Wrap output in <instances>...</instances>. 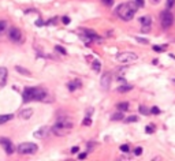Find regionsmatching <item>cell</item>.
<instances>
[{
	"label": "cell",
	"mask_w": 175,
	"mask_h": 161,
	"mask_svg": "<svg viewBox=\"0 0 175 161\" xmlns=\"http://www.w3.org/2000/svg\"><path fill=\"white\" fill-rule=\"evenodd\" d=\"M137 10H138V4L136 2L123 3V4H121L116 8V15L123 21H131L134 14L137 13Z\"/></svg>",
	"instance_id": "1"
},
{
	"label": "cell",
	"mask_w": 175,
	"mask_h": 161,
	"mask_svg": "<svg viewBox=\"0 0 175 161\" xmlns=\"http://www.w3.org/2000/svg\"><path fill=\"white\" fill-rule=\"evenodd\" d=\"M45 96H47L45 90L39 88H26L22 92V98H23L25 103H29V101H43L45 98Z\"/></svg>",
	"instance_id": "2"
},
{
	"label": "cell",
	"mask_w": 175,
	"mask_h": 161,
	"mask_svg": "<svg viewBox=\"0 0 175 161\" xmlns=\"http://www.w3.org/2000/svg\"><path fill=\"white\" fill-rule=\"evenodd\" d=\"M39 149V146L36 143H32V142H23V143L18 145L17 150L19 154H34Z\"/></svg>",
	"instance_id": "3"
},
{
	"label": "cell",
	"mask_w": 175,
	"mask_h": 161,
	"mask_svg": "<svg viewBox=\"0 0 175 161\" xmlns=\"http://www.w3.org/2000/svg\"><path fill=\"white\" fill-rule=\"evenodd\" d=\"M138 59V56L133 52H122L116 56V60L119 63H123V64H127V63H133Z\"/></svg>",
	"instance_id": "4"
},
{
	"label": "cell",
	"mask_w": 175,
	"mask_h": 161,
	"mask_svg": "<svg viewBox=\"0 0 175 161\" xmlns=\"http://www.w3.org/2000/svg\"><path fill=\"white\" fill-rule=\"evenodd\" d=\"M160 21H162V26L164 29H168L174 22V15L170 11H163L162 15H160Z\"/></svg>",
	"instance_id": "5"
},
{
	"label": "cell",
	"mask_w": 175,
	"mask_h": 161,
	"mask_svg": "<svg viewBox=\"0 0 175 161\" xmlns=\"http://www.w3.org/2000/svg\"><path fill=\"white\" fill-rule=\"evenodd\" d=\"M0 145L3 146V149H4V152L7 154H13L14 153V146H13V142H11L8 138H0Z\"/></svg>",
	"instance_id": "6"
},
{
	"label": "cell",
	"mask_w": 175,
	"mask_h": 161,
	"mask_svg": "<svg viewBox=\"0 0 175 161\" xmlns=\"http://www.w3.org/2000/svg\"><path fill=\"white\" fill-rule=\"evenodd\" d=\"M8 37H10L11 41H14V43H19L21 38H22V33L18 28H11L10 33H8Z\"/></svg>",
	"instance_id": "7"
},
{
	"label": "cell",
	"mask_w": 175,
	"mask_h": 161,
	"mask_svg": "<svg viewBox=\"0 0 175 161\" xmlns=\"http://www.w3.org/2000/svg\"><path fill=\"white\" fill-rule=\"evenodd\" d=\"M48 133H49V127H40L37 131H34V138L37 139H43V138H45L48 135Z\"/></svg>",
	"instance_id": "8"
},
{
	"label": "cell",
	"mask_w": 175,
	"mask_h": 161,
	"mask_svg": "<svg viewBox=\"0 0 175 161\" xmlns=\"http://www.w3.org/2000/svg\"><path fill=\"white\" fill-rule=\"evenodd\" d=\"M101 88L104 90H108L110 89V85H111V74L110 73H106L104 75L101 77V82H100Z\"/></svg>",
	"instance_id": "9"
},
{
	"label": "cell",
	"mask_w": 175,
	"mask_h": 161,
	"mask_svg": "<svg viewBox=\"0 0 175 161\" xmlns=\"http://www.w3.org/2000/svg\"><path fill=\"white\" fill-rule=\"evenodd\" d=\"M7 75H8V71L6 67H0V89L4 88L7 83Z\"/></svg>",
	"instance_id": "10"
},
{
	"label": "cell",
	"mask_w": 175,
	"mask_h": 161,
	"mask_svg": "<svg viewBox=\"0 0 175 161\" xmlns=\"http://www.w3.org/2000/svg\"><path fill=\"white\" fill-rule=\"evenodd\" d=\"M33 116V109L32 108H26V109H22L19 112V118L21 119H30Z\"/></svg>",
	"instance_id": "11"
},
{
	"label": "cell",
	"mask_w": 175,
	"mask_h": 161,
	"mask_svg": "<svg viewBox=\"0 0 175 161\" xmlns=\"http://www.w3.org/2000/svg\"><path fill=\"white\" fill-rule=\"evenodd\" d=\"M80 86H81V82L78 79H75V81H71L69 83V89H70V92H74L77 88H80Z\"/></svg>",
	"instance_id": "12"
},
{
	"label": "cell",
	"mask_w": 175,
	"mask_h": 161,
	"mask_svg": "<svg viewBox=\"0 0 175 161\" xmlns=\"http://www.w3.org/2000/svg\"><path fill=\"white\" fill-rule=\"evenodd\" d=\"M13 118H14V115H0V126L4 124L7 122H10Z\"/></svg>",
	"instance_id": "13"
},
{
	"label": "cell",
	"mask_w": 175,
	"mask_h": 161,
	"mask_svg": "<svg viewBox=\"0 0 175 161\" xmlns=\"http://www.w3.org/2000/svg\"><path fill=\"white\" fill-rule=\"evenodd\" d=\"M140 22L142 23V26H151L152 19H151V17L145 15V17H142V18H140Z\"/></svg>",
	"instance_id": "14"
},
{
	"label": "cell",
	"mask_w": 175,
	"mask_h": 161,
	"mask_svg": "<svg viewBox=\"0 0 175 161\" xmlns=\"http://www.w3.org/2000/svg\"><path fill=\"white\" fill-rule=\"evenodd\" d=\"M131 89H133V86H130V85H125V86H119V88L116 89V92H119V93H126V92L131 90Z\"/></svg>",
	"instance_id": "15"
},
{
	"label": "cell",
	"mask_w": 175,
	"mask_h": 161,
	"mask_svg": "<svg viewBox=\"0 0 175 161\" xmlns=\"http://www.w3.org/2000/svg\"><path fill=\"white\" fill-rule=\"evenodd\" d=\"M118 109L119 111H127L129 109V103H126V101H123V103H119L118 104Z\"/></svg>",
	"instance_id": "16"
},
{
	"label": "cell",
	"mask_w": 175,
	"mask_h": 161,
	"mask_svg": "<svg viewBox=\"0 0 175 161\" xmlns=\"http://www.w3.org/2000/svg\"><path fill=\"white\" fill-rule=\"evenodd\" d=\"M111 119H112V120H122V119H123V113H122V111L121 112H116V113H114Z\"/></svg>",
	"instance_id": "17"
},
{
	"label": "cell",
	"mask_w": 175,
	"mask_h": 161,
	"mask_svg": "<svg viewBox=\"0 0 175 161\" xmlns=\"http://www.w3.org/2000/svg\"><path fill=\"white\" fill-rule=\"evenodd\" d=\"M17 71L19 74H23V75H30V73H29V71H26V68H22V67H19V66H17Z\"/></svg>",
	"instance_id": "18"
},
{
	"label": "cell",
	"mask_w": 175,
	"mask_h": 161,
	"mask_svg": "<svg viewBox=\"0 0 175 161\" xmlns=\"http://www.w3.org/2000/svg\"><path fill=\"white\" fill-rule=\"evenodd\" d=\"M92 67H93V70H95V71H100V68H101V64H100L99 60H95V62H93V64H92Z\"/></svg>",
	"instance_id": "19"
},
{
	"label": "cell",
	"mask_w": 175,
	"mask_h": 161,
	"mask_svg": "<svg viewBox=\"0 0 175 161\" xmlns=\"http://www.w3.org/2000/svg\"><path fill=\"white\" fill-rule=\"evenodd\" d=\"M166 48H167V45H155L153 47V51H156V52H163V51H166Z\"/></svg>",
	"instance_id": "20"
},
{
	"label": "cell",
	"mask_w": 175,
	"mask_h": 161,
	"mask_svg": "<svg viewBox=\"0 0 175 161\" xmlns=\"http://www.w3.org/2000/svg\"><path fill=\"white\" fill-rule=\"evenodd\" d=\"M6 28H7V22L6 21H0V33L4 32Z\"/></svg>",
	"instance_id": "21"
},
{
	"label": "cell",
	"mask_w": 175,
	"mask_h": 161,
	"mask_svg": "<svg viewBox=\"0 0 175 161\" xmlns=\"http://www.w3.org/2000/svg\"><path fill=\"white\" fill-rule=\"evenodd\" d=\"M137 120H138V119H137V116H130V118H127V119H126V123H133V122H137Z\"/></svg>",
	"instance_id": "22"
},
{
	"label": "cell",
	"mask_w": 175,
	"mask_h": 161,
	"mask_svg": "<svg viewBox=\"0 0 175 161\" xmlns=\"http://www.w3.org/2000/svg\"><path fill=\"white\" fill-rule=\"evenodd\" d=\"M101 2H103V4H106L107 7H111L114 4V0H101Z\"/></svg>",
	"instance_id": "23"
},
{
	"label": "cell",
	"mask_w": 175,
	"mask_h": 161,
	"mask_svg": "<svg viewBox=\"0 0 175 161\" xmlns=\"http://www.w3.org/2000/svg\"><path fill=\"white\" fill-rule=\"evenodd\" d=\"M140 112H141V113H142V115H148V113H149V111H148V109H147V108H145L144 105H141V107H140Z\"/></svg>",
	"instance_id": "24"
},
{
	"label": "cell",
	"mask_w": 175,
	"mask_h": 161,
	"mask_svg": "<svg viewBox=\"0 0 175 161\" xmlns=\"http://www.w3.org/2000/svg\"><path fill=\"white\" fill-rule=\"evenodd\" d=\"M82 124H84V126H90V124H92V120H90V118H89V116L82 122Z\"/></svg>",
	"instance_id": "25"
},
{
	"label": "cell",
	"mask_w": 175,
	"mask_h": 161,
	"mask_svg": "<svg viewBox=\"0 0 175 161\" xmlns=\"http://www.w3.org/2000/svg\"><path fill=\"white\" fill-rule=\"evenodd\" d=\"M55 49H56L58 52H60V53H63V55H66V49H63L60 45H56V47H55Z\"/></svg>",
	"instance_id": "26"
},
{
	"label": "cell",
	"mask_w": 175,
	"mask_h": 161,
	"mask_svg": "<svg viewBox=\"0 0 175 161\" xmlns=\"http://www.w3.org/2000/svg\"><path fill=\"white\" fill-rule=\"evenodd\" d=\"M151 112H152L153 115H159V113H160V111H159V108H157V107H153V108L151 109Z\"/></svg>",
	"instance_id": "27"
},
{
	"label": "cell",
	"mask_w": 175,
	"mask_h": 161,
	"mask_svg": "<svg viewBox=\"0 0 175 161\" xmlns=\"http://www.w3.org/2000/svg\"><path fill=\"white\" fill-rule=\"evenodd\" d=\"M174 4H175V0H167V7H168V8H171Z\"/></svg>",
	"instance_id": "28"
},
{
	"label": "cell",
	"mask_w": 175,
	"mask_h": 161,
	"mask_svg": "<svg viewBox=\"0 0 175 161\" xmlns=\"http://www.w3.org/2000/svg\"><path fill=\"white\" fill-rule=\"evenodd\" d=\"M145 130H147V133H149V134H151V133H153V131H155V127H153V126H148Z\"/></svg>",
	"instance_id": "29"
},
{
	"label": "cell",
	"mask_w": 175,
	"mask_h": 161,
	"mask_svg": "<svg viewBox=\"0 0 175 161\" xmlns=\"http://www.w3.org/2000/svg\"><path fill=\"white\" fill-rule=\"evenodd\" d=\"M129 149H130L129 145H122V146H121V150H122V152H129Z\"/></svg>",
	"instance_id": "30"
},
{
	"label": "cell",
	"mask_w": 175,
	"mask_h": 161,
	"mask_svg": "<svg viewBox=\"0 0 175 161\" xmlns=\"http://www.w3.org/2000/svg\"><path fill=\"white\" fill-rule=\"evenodd\" d=\"M136 3L138 4V7H144L145 6V0H136Z\"/></svg>",
	"instance_id": "31"
},
{
	"label": "cell",
	"mask_w": 175,
	"mask_h": 161,
	"mask_svg": "<svg viewBox=\"0 0 175 161\" xmlns=\"http://www.w3.org/2000/svg\"><path fill=\"white\" fill-rule=\"evenodd\" d=\"M136 40H137V41H140V43H142V44H148V40L141 38V37H136Z\"/></svg>",
	"instance_id": "32"
},
{
	"label": "cell",
	"mask_w": 175,
	"mask_h": 161,
	"mask_svg": "<svg viewBox=\"0 0 175 161\" xmlns=\"http://www.w3.org/2000/svg\"><path fill=\"white\" fill-rule=\"evenodd\" d=\"M141 153H142V149H141V148H137L136 150H134V154H136V156H140Z\"/></svg>",
	"instance_id": "33"
},
{
	"label": "cell",
	"mask_w": 175,
	"mask_h": 161,
	"mask_svg": "<svg viewBox=\"0 0 175 161\" xmlns=\"http://www.w3.org/2000/svg\"><path fill=\"white\" fill-rule=\"evenodd\" d=\"M78 158H80V160H85V158H86V153H81V154L78 156Z\"/></svg>",
	"instance_id": "34"
},
{
	"label": "cell",
	"mask_w": 175,
	"mask_h": 161,
	"mask_svg": "<svg viewBox=\"0 0 175 161\" xmlns=\"http://www.w3.org/2000/svg\"><path fill=\"white\" fill-rule=\"evenodd\" d=\"M63 23H70V18L69 17H64V18H63Z\"/></svg>",
	"instance_id": "35"
},
{
	"label": "cell",
	"mask_w": 175,
	"mask_h": 161,
	"mask_svg": "<svg viewBox=\"0 0 175 161\" xmlns=\"http://www.w3.org/2000/svg\"><path fill=\"white\" fill-rule=\"evenodd\" d=\"M78 150H80V149H78V146H74V148L71 149V153H77Z\"/></svg>",
	"instance_id": "36"
},
{
	"label": "cell",
	"mask_w": 175,
	"mask_h": 161,
	"mask_svg": "<svg viewBox=\"0 0 175 161\" xmlns=\"http://www.w3.org/2000/svg\"><path fill=\"white\" fill-rule=\"evenodd\" d=\"M92 111H93L92 108H90V109H89V111H86V116H90V115H92Z\"/></svg>",
	"instance_id": "37"
},
{
	"label": "cell",
	"mask_w": 175,
	"mask_h": 161,
	"mask_svg": "<svg viewBox=\"0 0 175 161\" xmlns=\"http://www.w3.org/2000/svg\"><path fill=\"white\" fill-rule=\"evenodd\" d=\"M159 2H160V0H151V3H152V4H157Z\"/></svg>",
	"instance_id": "38"
},
{
	"label": "cell",
	"mask_w": 175,
	"mask_h": 161,
	"mask_svg": "<svg viewBox=\"0 0 175 161\" xmlns=\"http://www.w3.org/2000/svg\"><path fill=\"white\" fill-rule=\"evenodd\" d=\"M36 23H37V25H39V26H41V25H44V23H43V22H41V21H37V22H36Z\"/></svg>",
	"instance_id": "39"
}]
</instances>
